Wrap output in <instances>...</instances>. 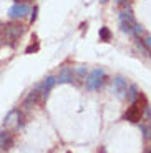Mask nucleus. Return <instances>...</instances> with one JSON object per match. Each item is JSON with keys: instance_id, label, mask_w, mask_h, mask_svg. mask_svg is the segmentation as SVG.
<instances>
[{"instance_id": "1", "label": "nucleus", "mask_w": 151, "mask_h": 153, "mask_svg": "<svg viewBox=\"0 0 151 153\" xmlns=\"http://www.w3.org/2000/svg\"><path fill=\"white\" fill-rule=\"evenodd\" d=\"M23 32H25V27L22 23H0V42L15 47Z\"/></svg>"}, {"instance_id": "2", "label": "nucleus", "mask_w": 151, "mask_h": 153, "mask_svg": "<svg viewBox=\"0 0 151 153\" xmlns=\"http://www.w3.org/2000/svg\"><path fill=\"white\" fill-rule=\"evenodd\" d=\"M120 25L123 32H126L130 35H135V37H140L141 32H143V28L136 23L131 8H125V10L120 12Z\"/></svg>"}, {"instance_id": "3", "label": "nucleus", "mask_w": 151, "mask_h": 153, "mask_svg": "<svg viewBox=\"0 0 151 153\" xmlns=\"http://www.w3.org/2000/svg\"><path fill=\"white\" fill-rule=\"evenodd\" d=\"M146 107H148L146 98L140 93L138 98L133 102V105L126 110V113L123 115V118L128 120V122H131V123H140V120L143 118V110H146Z\"/></svg>"}, {"instance_id": "4", "label": "nucleus", "mask_w": 151, "mask_h": 153, "mask_svg": "<svg viewBox=\"0 0 151 153\" xmlns=\"http://www.w3.org/2000/svg\"><path fill=\"white\" fill-rule=\"evenodd\" d=\"M105 76H106V73L103 68L91 70L87 76V90H98L105 83Z\"/></svg>"}, {"instance_id": "5", "label": "nucleus", "mask_w": 151, "mask_h": 153, "mask_svg": "<svg viewBox=\"0 0 151 153\" xmlns=\"http://www.w3.org/2000/svg\"><path fill=\"white\" fill-rule=\"evenodd\" d=\"M28 13H30V7L27 4H13L8 10V17L12 20H22L28 17Z\"/></svg>"}, {"instance_id": "6", "label": "nucleus", "mask_w": 151, "mask_h": 153, "mask_svg": "<svg viewBox=\"0 0 151 153\" xmlns=\"http://www.w3.org/2000/svg\"><path fill=\"white\" fill-rule=\"evenodd\" d=\"M75 82V73L70 67H61L60 73L57 76V83H73Z\"/></svg>"}, {"instance_id": "7", "label": "nucleus", "mask_w": 151, "mask_h": 153, "mask_svg": "<svg viewBox=\"0 0 151 153\" xmlns=\"http://www.w3.org/2000/svg\"><path fill=\"white\" fill-rule=\"evenodd\" d=\"M20 120H22V111L13 108L5 117V126H13V128H17V126H20Z\"/></svg>"}, {"instance_id": "8", "label": "nucleus", "mask_w": 151, "mask_h": 153, "mask_svg": "<svg viewBox=\"0 0 151 153\" xmlns=\"http://www.w3.org/2000/svg\"><path fill=\"white\" fill-rule=\"evenodd\" d=\"M38 100H42V92H40V85H37V87L32 90L30 93H28V97L25 98V102H23V107L25 108H32L33 105L38 103Z\"/></svg>"}, {"instance_id": "9", "label": "nucleus", "mask_w": 151, "mask_h": 153, "mask_svg": "<svg viewBox=\"0 0 151 153\" xmlns=\"http://www.w3.org/2000/svg\"><path fill=\"white\" fill-rule=\"evenodd\" d=\"M113 88L115 92H116V95L120 97V98H125L126 97V90H128V85H126V80L123 78V76H116L113 80Z\"/></svg>"}, {"instance_id": "10", "label": "nucleus", "mask_w": 151, "mask_h": 153, "mask_svg": "<svg viewBox=\"0 0 151 153\" xmlns=\"http://www.w3.org/2000/svg\"><path fill=\"white\" fill-rule=\"evenodd\" d=\"M55 83H57V78H55V76H47L42 83H38L40 85V92H42V100H45L47 97H48L50 90L55 87Z\"/></svg>"}, {"instance_id": "11", "label": "nucleus", "mask_w": 151, "mask_h": 153, "mask_svg": "<svg viewBox=\"0 0 151 153\" xmlns=\"http://www.w3.org/2000/svg\"><path fill=\"white\" fill-rule=\"evenodd\" d=\"M13 146V137H12L10 131H5V130H0V148L2 150H7Z\"/></svg>"}, {"instance_id": "12", "label": "nucleus", "mask_w": 151, "mask_h": 153, "mask_svg": "<svg viewBox=\"0 0 151 153\" xmlns=\"http://www.w3.org/2000/svg\"><path fill=\"white\" fill-rule=\"evenodd\" d=\"M135 43H136V47H138V50H141V52H143L144 57H151V50L148 48V45L144 43V40H141L140 37H136Z\"/></svg>"}, {"instance_id": "13", "label": "nucleus", "mask_w": 151, "mask_h": 153, "mask_svg": "<svg viewBox=\"0 0 151 153\" xmlns=\"http://www.w3.org/2000/svg\"><path fill=\"white\" fill-rule=\"evenodd\" d=\"M138 95H140V92H138L136 85H131V87L126 90V97H125V98H128L130 102H135V100L138 98Z\"/></svg>"}, {"instance_id": "14", "label": "nucleus", "mask_w": 151, "mask_h": 153, "mask_svg": "<svg viewBox=\"0 0 151 153\" xmlns=\"http://www.w3.org/2000/svg\"><path fill=\"white\" fill-rule=\"evenodd\" d=\"M110 38H111V32H110V28H106V27H101V28H100V40H103V42H108Z\"/></svg>"}, {"instance_id": "15", "label": "nucleus", "mask_w": 151, "mask_h": 153, "mask_svg": "<svg viewBox=\"0 0 151 153\" xmlns=\"http://www.w3.org/2000/svg\"><path fill=\"white\" fill-rule=\"evenodd\" d=\"M75 72L78 73L80 76H83V75H87V68H85V67H78V68H76Z\"/></svg>"}, {"instance_id": "16", "label": "nucleus", "mask_w": 151, "mask_h": 153, "mask_svg": "<svg viewBox=\"0 0 151 153\" xmlns=\"http://www.w3.org/2000/svg\"><path fill=\"white\" fill-rule=\"evenodd\" d=\"M37 13H38V8L33 7V13H32V17H30V22H35V20H37Z\"/></svg>"}, {"instance_id": "17", "label": "nucleus", "mask_w": 151, "mask_h": 153, "mask_svg": "<svg viewBox=\"0 0 151 153\" xmlns=\"http://www.w3.org/2000/svg\"><path fill=\"white\" fill-rule=\"evenodd\" d=\"M38 48V45H30V47H28V48H27V53H32V52H33V50H37Z\"/></svg>"}, {"instance_id": "18", "label": "nucleus", "mask_w": 151, "mask_h": 153, "mask_svg": "<svg viewBox=\"0 0 151 153\" xmlns=\"http://www.w3.org/2000/svg\"><path fill=\"white\" fill-rule=\"evenodd\" d=\"M144 43H146V45H148V48L151 50V37H146V38H144Z\"/></svg>"}, {"instance_id": "19", "label": "nucleus", "mask_w": 151, "mask_h": 153, "mask_svg": "<svg viewBox=\"0 0 151 153\" xmlns=\"http://www.w3.org/2000/svg\"><path fill=\"white\" fill-rule=\"evenodd\" d=\"M25 2H30V0H15V4H25Z\"/></svg>"}, {"instance_id": "20", "label": "nucleus", "mask_w": 151, "mask_h": 153, "mask_svg": "<svg viewBox=\"0 0 151 153\" xmlns=\"http://www.w3.org/2000/svg\"><path fill=\"white\" fill-rule=\"evenodd\" d=\"M100 2H108V0H100Z\"/></svg>"}]
</instances>
